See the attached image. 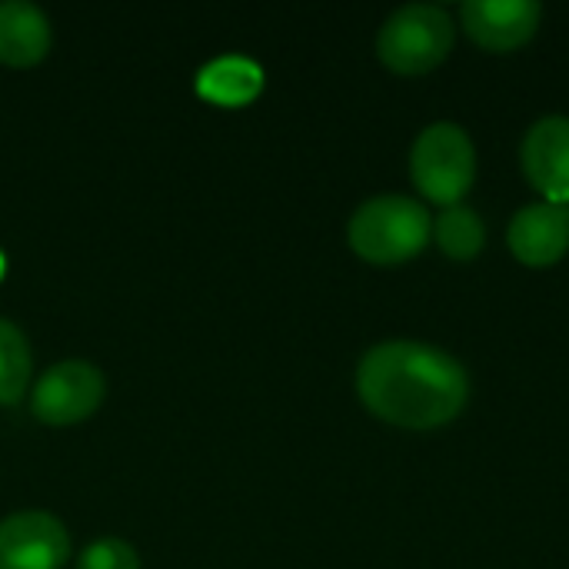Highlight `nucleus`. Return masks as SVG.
Wrapping results in <instances>:
<instances>
[{
    "instance_id": "obj_7",
    "label": "nucleus",
    "mask_w": 569,
    "mask_h": 569,
    "mask_svg": "<svg viewBox=\"0 0 569 569\" xmlns=\"http://www.w3.org/2000/svg\"><path fill=\"white\" fill-rule=\"evenodd\" d=\"M460 17L473 43L490 53H510L537 33L543 7L537 0H467Z\"/></svg>"
},
{
    "instance_id": "obj_6",
    "label": "nucleus",
    "mask_w": 569,
    "mask_h": 569,
    "mask_svg": "<svg viewBox=\"0 0 569 569\" xmlns=\"http://www.w3.org/2000/svg\"><path fill=\"white\" fill-rule=\"evenodd\" d=\"M70 560V533L47 510H20L0 520V569H60Z\"/></svg>"
},
{
    "instance_id": "obj_10",
    "label": "nucleus",
    "mask_w": 569,
    "mask_h": 569,
    "mask_svg": "<svg viewBox=\"0 0 569 569\" xmlns=\"http://www.w3.org/2000/svg\"><path fill=\"white\" fill-rule=\"evenodd\" d=\"M50 20L30 0H0V60L30 67L50 50Z\"/></svg>"
},
{
    "instance_id": "obj_4",
    "label": "nucleus",
    "mask_w": 569,
    "mask_h": 569,
    "mask_svg": "<svg viewBox=\"0 0 569 569\" xmlns=\"http://www.w3.org/2000/svg\"><path fill=\"white\" fill-rule=\"evenodd\" d=\"M410 177L417 190L443 207H457L477 177V150L460 123H430L410 150Z\"/></svg>"
},
{
    "instance_id": "obj_3",
    "label": "nucleus",
    "mask_w": 569,
    "mask_h": 569,
    "mask_svg": "<svg viewBox=\"0 0 569 569\" xmlns=\"http://www.w3.org/2000/svg\"><path fill=\"white\" fill-rule=\"evenodd\" d=\"M457 27L450 13L437 3H407L387 17L377 33L380 60L407 77L430 73L440 67L453 50Z\"/></svg>"
},
{
    "instance_id": "obj_13",
    "label": "nucleus",
    "mask_w": 569,
    "mask_h": 569,
    "mask_svg": "<svg viewBox=\"0 0 569 569\" xmlns=\"http://www.w3.org/2000/svg\"><path fill=\"white\" fill-rule=\"evenodd\" d=\"M30 343L23 330L0 317V403H17L30 383Z\"/></svg>"
},
{
    "instance_id": "obj_15",
    "label": "nucleus",
    "mask_w": 569,
    "mask_h": 569,
    "mask_svg": "<svg viewBox=\"0 0 569 569\" xmlns=\"http://www.w3.org/2000/svg\"><path fill=\"white\" fill-rule=\"evenodd\" d=\"M0 273H3V257H0Z\"/></svg>"
},
{
    "instance_id": "obj_2",
    "label": "nucleus",
    "mask_w": 569,
    "mask_h": 569,
    "mask_svg": "<svg viewBox=\"0 0 569 569\" xmlns=\"http://www.w3.org/2000/svg\"><path fill=\"white\" fill-rule=\"evenodd\" d=\"M350 247L380 267L413 260L433 237V220L427 207L403 193H383L360 203L347 227Z\"/></svg>"
},
{
    "instance_id": "obj_14",
    "label": "nucleus",
    "mask_w": 569,
    "mask_h": 569,
    "mask_svg": "<svg viewBox=\"0 0 569 569\" xmlns=\"http://www.w3.org/2000/svg\"><path fill=\"white\" fill-rule=\"evenodd\" d=\"M77 569H140V557L127 540L100 537L90 547H83Z\"/></svg>"
},
{
    "instance_id": "obj_9",
    "label": "nucleus",
    "mask_w": 569,
    "mask_h": 569,
    "mask_svg": "<svg viewBox=\"0 0 569 569\" xmlns=\"http://www.w3.org/2000/svg\"><path fill=\"white\" fill-rule=\"evenodd\" d=\"M510 250L527 267H553L569 250V207L560 203H530L523 207L507 230Z\"/></svg>"
},
{
    "instance_id": "obj_1",
    "label": "nucleus",
    "mask_w": 569,
    "mask_h": 569,
    "mask_svg": "<svg viewBox=\"0 0 569 569\" xmlns=\"http://www.w3.org/2000/svg\"><path fill=\"white\" fill-rule=\"evenodd\" d=\"M363 407L403 430H437L453 423L470 403L467 367L440 347L387 340L363 353L357 367Z\"/></svg>"
},
{
    "instance_id": "obj_5",
    "label": "nucleus",
    "mask_w": 569,
    "mask_h": 569,
    "mask_svg": "<svg viewBox=\"0 0 569 569\" xmlns=\"http://www.w3.org/2000/svg\"><path fill=\"white\" fill-rule=\"evenodd\" d=\"M107 380L87 360H60L40 373L30 390V410L50 427H67L90 417L103 400Z\"/></svg>"
},
{
    "instance_id": "obj_11",
    "label": "nucleus",
    "mask_w": 569,
    "mask_h": 569,
    "mask_svg": "<svg viewBox=\"0 0 569 569\" xmlns=\"http://www.w3.org/2000/svg\"><path fill=\"white\" fill-rule=\"evenodd\" d=\"M260 83H263V73L253 60L247 57H217L210 60L200 73H197V90L213 100V103H227V107H237V103H247L260 93Z\"/></svg>"
},
{
    "instance_id": "obj_8",
    "label": "nucleus",
    "mask_w": 569,
    "mask_h": 569,
    "mask_svg": "<svg viewBox=\"0 0 569 569\" xmlns=\"http://www.w3.org/2000/svg\"><path fill=\"white\" fill-rule=\"evenodd\" d=\"M527 180L543 193V203L569 207V117H543L530 127L520 147Z\"/></svg>"
},
{
    "instance_id": "obj_12",
    "label": "nucleus",
    "mask_w": 569,
    "mask_h": 569,
    "mask_svg": "<svg viewBox=\"0 0 569 569\" xmlns=\"http://www.w3.org/2000/svg\"><path fill=\"white\" fill-rule=\"evenodd\" d=\"M433 240L450 260H473L487 243V227L477 210L457 203L447 207L433 223Z\"/></svg>"
}]
</instances>
